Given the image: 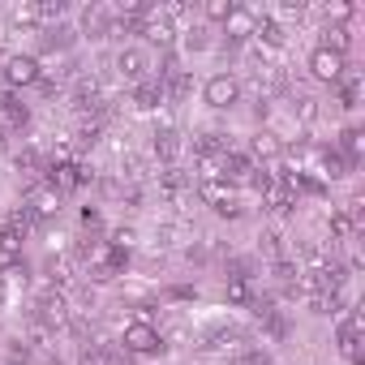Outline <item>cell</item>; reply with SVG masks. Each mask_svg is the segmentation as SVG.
<instances>
[{"label":"cell","mask_w":365,"mask_h":365,"mask_svg":"<svg viewBox=\"0 0 365 365\" xmlns=\"http://www.w3.org/2000/svg\"><path fill=\"white\" fill-rule=\"evenodd\" d=\"M0 78H5V86H9V91L39 86L43 65H39V56H35V52H14V56H5V69H0Z\"/></svg>","instance_id":"1"},{"label":"cell","mask_w":365,"mask_h":365,"mask_svg":"<svg viewBox=\"0 0 365 365\" xmlns=\"http://www.w3.org/2000/svg\"><path fill=\"white\" fill-rule=\"evenodd\" d=\"M202 103L215 108V112L237 108V103H241V78H232V73H215V78H207V82H202Z\"/></svg>","instance_id":"2"},{"label":"cell","mask_w":365,"mask_h":365,"mask_svg":"<svg viewBox=\"0 0 365 365\" xmlns=\"http://www.w3.org/2000/svg\"><path fill=\"white\" fill-rule=\"evenodd\" d=\"M120 348L133 352V356H159L163 352V335L150 322H129L125 335H120Z\"/></svg>","instance_id":"3"},{"label":"cell","mask_w":365,"mask_h":365,"mask_svg":"<svg viewBox=\"0 0 365 365\" xmlns=\"http://www.w3.org/2000/svg\"><path fill=\"white\" fill-rule=\"evenodd\" d=\"M146 69H150V61H146L142 48H120V52H116V73H120L129 86L146 82Z\"/></svg>","instance_id":"4"},{"label":"cell","mask_w":365,"mask_h":365,"mask_svg":"<svg viewBox=\"0 0 365 365\" xmlns=\"http://www.w3.org/2000/svg\"><path fill=\"white\" fill-rule=\"evenodd\" d=\"M344 69H348V61L335 56V52H327V48H318V52L309 56V73H314L318 82H344Z\"/></svg>","instance_id":"5"},{"label":"cell","mask_w":365,"mask_h":365,"mask_svg":"<svg viewBox=\"0 0 365 365\" xmlns=\"http://www.w3.org/2000/svg\"><path fill=\"white\" fill-rule=\"evenodd\" d=\"M254 31H258V14H250V9H241L237 5V14L224 22V35H228V48H241L245 39H254Z\"/></svg>","instance_id":"6"},{"label":"cell","mask_w":365,"mask_h":365,"mask_svg":"<svg viewBox=\"0 0 365 365\" xmlns=\"http://www.w3.org/2000/svg\"><path fill=\"white\" fill-rule=\"evenodd\" d=\"M138 35H146V43H155L159 52H172V43H176V31H172V22H168L163 14H159V18L150 14V18L142 22V31H138Z\"/></svg>","instance_id":"7"},{"label":"cell","mask_w":365,"mask_h":365,"mask_svg":"<svg viewBox=\"0 0 365 365\" xmlns=\"http://www.w3.org/2000/svg\"><path fill=\"white\" fill-rule=\"evenodd\" d=\"M284 155V142H279V133H271V129H258L254 138H250V159H258V163H275Z\"/></svg>","instance_id":"8"},{"label":"cell","mask_w":365,"mask_h":365,"mask_svg":"<svg viewBox=\"0 0 365 365\" xmlns=\"http://www.w3.org/2000/svg\"><path fill=\"white\" fill-rule=\"evenodd\" d=\"M26 211H31V220H52V215L61 211V194H56V190H48V185H39V190H31Z\"/></svg>","instance_id":"9"},{"label":"cell","mask_w":365,"mask_h":365,"mask_svg":"<svg viewBox=\"0 0 365 365\" xmlns=\"http://www.w3.org/2000/svg\"><path fill=\"white\" fill-rule=\"evenodd\" d=\"M112 14L108 9H99V5H91L86 14H82V31H86V39H108L112 35Z\"/></svg>","instance_id":"10"},{"label":"cell","mask_w":365,"mask_h":365,"mask_svg":"<svg viewBox=\"0 0 365 365\" xmlns=\"http://www.w3.org/2000/svg\"><path fill=\"white\" fill-rule=\"evenodd\" d=\"M82 180H86V172H82L78 163H56L52 176H48V190H56V194H61V190H78Z\"/></svg>","instance_id":"11"},{"label":"cell","mask_w":365,"mask_h":365,"mask_svg":"<svg viewBox=\"0 0 365 365\" xmlns=\"http://www.w3.org/2000/svg\"><path fill=\"white\" fill-rule=\"evenodd\" d=\"M159 103H163V86H159L155 78H146V82H138V86H133V108L150 112V108H159Z\"/></svg>","instance_id":"12"},{"label":"cell","mask_w":365,"mask_h":365,"mask_svg":"<svg viewBox=\"0 0 365 365\" xmlns=\"http://www.w3.org/2000/svg\"><path fill=\"white\" fill-rule=\"evenodd\" d=\"M318 159H322V176H331V180H339V176L352 172V163H348L335 146H318Z\"/></svg>","instance_id":"13"},{"label":"cell","mask_w":365,"mask_h":365,"mask_svg":"<svg viewBox=\"0 0 365 365\" xmlns=\"http://www.w3.org/2000/svg\"><path fill=\"white\" fill-rule=\"evenodd\" d=\"M73 48V26H48V35L39 39V52H69Z\"/></svg>","instance_id":"14"},{"label":"cell","mask_w":365,"mask_h":365,"mask_svg":"<svg viewBox=\"0 0 365 365\" xmlns=\"http://www.w3.org/2000/svg\"><path fill=\"white\" fill-rule=\"evenodd\" d=\"M0 116H5V120L18 129V125H26V120H31V108H26V103L9 91V95H0Z\"/></svg>","instance_id":"15"},{"label":"cell","mask_w":365,"mask_h":365,"mask_svg":"<svg viewBox=\"0 0 365 365\" xmlns=\"http://www.w3.org/2000/svg\"><path fill=\"white\" fill-rule=\"evenodd\" d=\"M348 43H352V31H348V26H327V31H322V48H327V52L344 56Z\"/></svg>","instance_id":"16"},{"label":"cell","mask_w":365,"mask_h":365,"mask_svg":"<svg viewBox=\"0 0 365 365\" xmlns=\"http://www.w3.org/2000/svg\"><path fill=\"white\" fill-rule=\"evenodd\" d=\"M224 301H228V305H254L250 279H228V284H224Z\"/></svg>","instance_id":"17"},{"label":"cell","mask_w":365,"mask_h":365,"mask_svg":"<svg viewBox=\"0 0 365 365\" xmlns=\"http://www.w3.org/2000/svg\"><path fill=\"white\" fill-rule=\"evenodd\" d=\"M232 14H237V0H207V5H202L207 22H228Z\"/></svg>","instance_id":"18"},{"label":"cell","mask_w":365,"mask_h":365,"mask_svg":"<svg viewBox=\"0 0 365 365\" xmlns=\"http://www.w3.org/2000/svg\"><path fill=\"white\" fill-rule=\"evenodd\" d=\"M176 146H180V142H176V129H159V133H155V155H159L163 163L176 159Z\"/></svg>","instance_id":"19"},{"label":"cell","mask_w":365,"mask_h":365,"mask_svg":"<svg viewBox=\"0 0 365 365\" xmlns=\"http://www.w3.org/2000/svg\"><path fill=\"white\" fill-rule=\"evenodd\" d=\"M254 35H258V39H262L267 48H284V39H288L279 22H258V31H254Z\"/></svg>","instance_id":"20"},{"label":"cell","mask_w":365,"mask_h":365,"mask_svg":"<svg viewBox=\"0 0 365 365\" xmlns=\"http://www.w3.org/2000/svg\"><path fill=\"white\" fill-rule=\"evenodd\" d=\"M250 185H254L258 194H275V172H271V168H254V172H250Z\"/></svg>","instance_id":"21"},{"label":"cell","mask_w":365,"mask_h":365,"mask_svg":"<svg viewBox=\"0 0 365 365\" xmlns=\"http://www.w3.org/2000/svg\"><path fill=\"white\" fill-rule=\"evenodd\" d=\"M262 250H267V258H271V262H284V258H288V250H284V237H279V232H267V237H262Z\"/></svg>","instance_id":"22"},{"label":"cell","mask_w":365,"mask_h":365,"mask_svg":"<svg viewBox=\"0 0 365 365\" xmlns=\"http://www.w3.org/2000/svg\"><path fill=\"white\" fill-rule=\"evenodd\" d=\"M207 43H211V39H207V26H190V31H185V48H190V52H202Z\"/></svg>","instance_id":"23"},{"label":"cell","mask_w":365,"mask_h":365,"mask_svg":"<svg viewBox=\"0 0 365 365\" xmlns=\"http://www.w3.org/2000/svg\"><path fill=\"white\" fill-rule=\"evenodd\" d=\"M356 99H361V82L348 78V82L339 86V103H344V108H356Z\"/></svg>","instance_id":"24"},{"label":"cell","mask_w":365,"mask_h":365,"mask_svg":"<svg viewBox=\"0 0 365 365\" xmlns=\"http://www.w3.org/2000/svg\"><path fill=\"white\" fill-rule=\"evenodd\" d=\"M163 297H168V301H198V288L176 284V288H163Z\"/></svg>","instance_id":"25"},{"label":"cell","mask_w":365,"mask_h":365,"mask_svg":"<svg viewBox=\"0 0 365 365\" xmlns=\"http://www.w3.org/2000/svg\"><path fill=\"white\" fill-rule=\"evenodd\" d=\"M14 22H18V26H22V22L35 26V22H39V5H18V9H14Z\"/></svg>","instance_id":"26"},{"label":"cell","mask_w":365,"mask_h":365,"mask_svg":"<svg viewBox=\"0 0 365 365\" xmlns=\"http://www.w3.org/2000/svg\"><path fill=\"white\" fill-rule=\"evenodd\" d=\"M237 365H271V356H267L262 348H245V352L237 356Z\"/></svg>","instance_id":"27"},{"label":"cell","mask_w":365,"mask_h":365,"mask_svg":"<svg viewBox=\"0 0 365 365\" xmlns=\"http://www.w3.org/2000/svg\"><path fill=\"white\" fill-rule=\"evenodd\" d=\"M292 108H297V116H301V120H314V116H318V108H314V99H305V95H301V99H297Z\"/></svg>","instance_id":"28"},{"label":"cell","mask_w":365,"mask_h":365,"mask_svg":"<svg viewBox=\"0 0 365 365\" xmlns=\"http://www.w3.org/2000/svg\"><path fill=\"white\" fill-rule=\"evenodd\" d=\"M14 163H18V168H26V172H35V168H39V155H35V150H18V159H14Z\"/></svg>","instance_id":"29"},{"label":"cell","mask_w":365,"mask_h":365,"mask_svg":"<svg viewBox=\"0 0 365 365\" xmlns=\"http://www.w3.org/2000/svg\"><path fill=\"white\" fill-rule=\"evenodd\" d=\"M78 365H108V356H103V352H99V348H95V352H91V348H86V352H82V361H78Z\"/></svg>","instance_id":"30"},{"label":"cell","mask_w":365,"mask_h":365,"mask_svg":"<svg viewBox=\"0 0 365 365\" xmlns=\"http://www.w3.org/2000/svg\"><path fill=\"white\" fill-rule=\"evenodd\" d=\"M0 305H5V275H0Z\"/></svg>","instance_id":"31"},{"label":"cell","mask_w":365,"mask_h":365,"mask_svg":"<svg viewBox=\"0 0 365 365\" xmlns=\"http://www.w3.org/2000/svg\"><path fill=\"white\" fill-rule=\"evenodd\" d=\"M0 142H5V129H0Z\"/></svg>","instance_id":"32"}]
</instances>
